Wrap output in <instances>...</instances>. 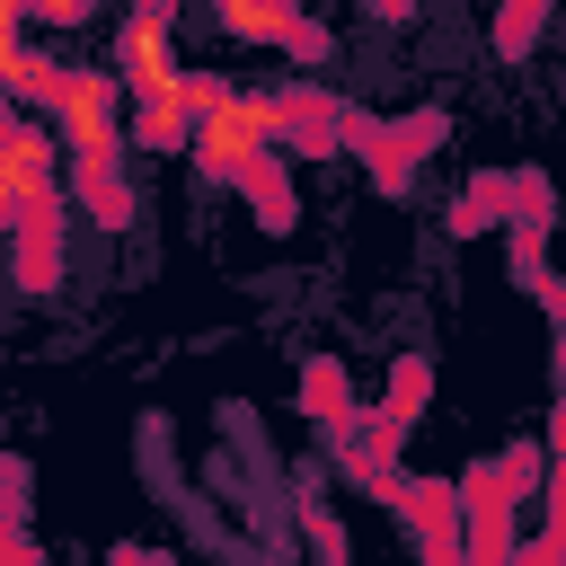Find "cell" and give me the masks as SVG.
<instances>
[{
	"label": "cell",
	"instance_id": "6da1fadb",
	"mask_svg": "<svg viewBox=\"0 0 566 566\" xmlns=\"http://www.w3.org/2000/svg\"><path fill=\"white\" fill-rule=\"evenodd\" d=\"M274 133H283V88L265 97V88H230L221 106H203V124H195V168L212 177V186H239L265 150H274Z\"/></svg>",
	"mask_w": 566,
	"mask_h": 566
},
{
	"label": "cell",
	"instance_id": "7a4b0ae2",
	"mask_svg": "<svg viewBox=\"0 0 566 566\" xmlns=\"http://www.w3.org/2000/svg\"><path fill=\"white\" fill-rule=\"evenodd\" d=\"M71 142V168H115L124 150V115H115V71H62L53 106H44Z\"/></svg>",
	"mask_w": 566,
	"mask_h": 566
},
{
	"label": "cell",
	"instance_id": "3957f363",
	"mask_svg": "<svg viewBox=\"0 0 566 566\" xmlns=\"http://www.w3.org/2000/svg\"><path fill=\"white\" fill-rule=\"evenodd\" d=\"M0 203H9V212H0L9 230H18L27 212H53V203H62V168H53V133H44V124H35L27 106L9 115V142H0Z\"/></svg>",
	"mask_w": 566,
	"mask_h": 566
},
{
	"label": "cell",
	"instance_id": "277c9868",
	"mask_svg": "<svg viewBox=\"0 0 566 566\" xmlns=\"http://www.w3.org/2000/svg\"><path fill=\"white\" fill-rule=\"evenodd\" d=\"M460 522H469V566H513V495H504V469L478 460L460 478Z\"/></svg>",
	"mask_w": 566,
	"mask_h": 566
},
{
	"label": "cell",
	"instance_id": "5b68a950",
	"mask_svg": "<svg viewBox=\"0 0 566 566\" xmlns=\"http://www.w3.org/2000/svg\"><path fill=\"white\" fill-rule=\"evenodd\" d=\"M115 71H124V88L133 97H177L195 71H177V44H168V18H124V35H115Z\"/></svg>",
	"mask_w": 566,
	"mask_h": 566
},
{
	"label": "cell",
	"instance_id": "8992f818",
	"mask_svg": "<svg viewBox=\"0 0 566 566\" xmlns=\"http://www.w3.org/2000/svg\"><path fill=\"white\" fill-rule=\"evenodd\" d=\"M62 230H71V212L53 203V212H27L9 239H18V283L27 292H53V274H62Z\"/></svg>",
	"mask_w": 566,
	"mask_h": 566
},
{
	"label": "cell",
	"instance_id": "52a82bcc",
	"mask_svg": "<svg viewBox=\"0 0 566 566\" xmlns=\"http://www.w3.org/2000/svg\"><path fill=\"white\" fill-rule=\"evenodd\" d=\"M0 80H9V97H18V106H53V88H62V71H53L18 27L0 35Z\"/></svg>",
	"mask_w": 566,
	"mask_h": 566
},
{
	"label": "cell",
	"instance_id": "ba28073f",
	"mask_svg": "<svg viewBox=\"0 0 566 566\" xmlns=\"http://www.w3.org/2000/svg\"><path fill=\"white\" fill-rule=\"evenodd\" d=\"M495 221H513V177H469L460 203H451V239H478Z\"/></svg>",
	"mask_w": 566,
	"mask_h": 566
},
{
	"label": "cell",
	"instance_id": "9c48e42d",
	"mask_svg": "<svg viewBox=\"0 0 566 566\" xmlns=\"http://www.w3.org/2000/svg\"><path fill=\"white\" fill-rule=\"evenodd\" d=\"M71 195L97 212V230H124V221H133V195H124L115 168H71Z\"/></svg>",
	"mask_w": 566,
	"mask_h": 566
},
{
	"label": "cell",
	"instance_id": "30bf717a",
	"mask_svg": "<svg viewBox=\"0 0 566 566\" xmlns=\"http://www.w3.org/2000/svg\"><path fill=\"white\" fill-rule=\"evenodd\" d=\"M239 186L256 195V221H265V230H292V221H301V203H292V177L274 168V150H265V159H256V168H248Z\"/></svg>",
	"mask_w": 566,
	"mask_h": 566
},
{
	"label": "cell",
	"instance_id": "8fae6325",
	"mask_svg": "<svg viewBox=\"0 0 566 566\" xmlns=\"http://www.w3.org/2000/svg\"><path fill=\"white\" fill-rule=\"evenodd\" d=\"M301 398H310V416H327V433H345V424H354V407H345V371H336V354H310V380H301Z\"/></svg>",
	"mask_w": 566,
	"mask_h": 566
},
{
	"label": "cell",
	"instance_id": "7c38bea8",
	"mask_svg": "<svg viewBox=\"0 0 566 566\" xmlns=\"http://www.w3.org/2000/svg\"><path fill=\"white\" fill-rule=\"evenodd\" d=\"M97 18V0H0V27H88Z\"/></svg>",
	"mask_w": 566,
	"mask_h": 566
},
{
	"label": "cell",
	"instance_id": "4fadbf2b",
	"mask_svg": "<svg viewBox=\"0 0 566 566\" xmlns=\"http://www.w3.org/2000/svg\"><path fill=\"white\" fill-rule=\"evenodd\" d=\"M495 469H504V495H513V504H522V495L539 486V451H531V442H522V451H504Z\"/></svg>",
	"mask_w": 566,
	"mask_h": 566
},
{
	"label": "cell",
	"instance_id": "5bb4252c",
	"mask_svg": "<svg viewBox=\"0 0 566 566\" xmlns=\"http://www.w3.org/2000/svg\"><path fill=\"white\" fill-rule=\"evenodd\" d=\"M539 539H548V548L566 557V460L548 469V531H539Z\"/></svg>",
	"mask_w": 566,
	"mask_h": 566
},
{
	"label": "cell",
	"instance_id": "9a60e30c",
	"mask_svg": "<svg viewBox=\"0 0 566 566\" xmlns=\"http://www.w3.org/2000/svg\"><path fill=\"white\" fill-rule=\"evenodd\" d=\"M539 301H548V318H557V389H566V283L548 274V283H539Z\"/></svg>",
	"mask_w": 566,
	"mask_h": 566
},
{
	"label": "cell",
	"instance_id": "2e32d148",
	"mask_svg": "<svg viewBox=\"0 0 566 566\" xmlns=\"http://www.w3.org/2000/svg\"><path fill=\"white\" fill-rule=\"evenodd\" d=\"M371 18H389V27H398V18H416V0H371Z\"/></svg>",
	"mask_w": 566,
	"mask_h": 566
},
{
	"label": "cell",
	"instance_id": "e0dca14e",
	"mask_svg": "<svg viewBox=\"0 0 566 566\" xmlns=\"http://www.w3.org/2000/svg\"><path fill=\"white\" fill-rule=\"evenodd\" d=\"M133 9H142V18H177V0H133Z\"/></svg>",
	"mask_w": 566,
	"mask_h": 566
}]
</instances>
